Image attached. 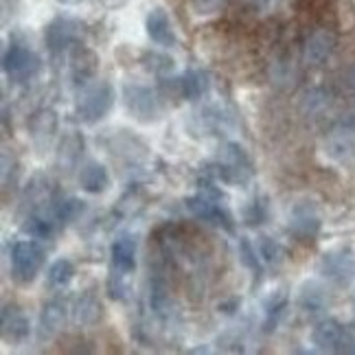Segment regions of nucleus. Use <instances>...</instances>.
I'll return each mask as SVG.
<instances>
[{
  "label": "nucleus",
  "mask_w": 355,
  "mask_h": 355,
  "mask_svg": "<svg viewBox=\"0 0 355 355\" xmlns=\"http://www.w3.org/2000/svg\"><path fill=\"white\" fill-rule=\"evenodd\" d=\"M187 207L202 222H209L213 226H224L226 230L233 228L228 213L222 209V204H220V193H217V191H213L211 184H207V189H204L202 193L189 198L187 200Z\"/></svg>",
  "instance_id": "nucleus-5"
},
{
  "label": "nucleus",
  "mask_w": 355,
  "mask_h": 355,
  "mask_svg": "<svg viewBox=\"0 0 355 355\" xmlns=\"http://www.w3.org/2000/svg\"><path fill=\"white\" fill-rule=\"evenodd\" d=\"M193 5L200 13H209L222 5V0H193Z\"/></svg>",
  "instance_id": "nucleus-30"
},
{
  "label": "nucleus",
  "mask_w": 355,
  "mask_h": 355,
  "mask_svg": "<svg viewBox=\"0 0 355 355\" xmlns=\"http://www.w3.org/2000/svg\"><path fill=\"white\" fill-rule=\"evenodd\" d=\"M29 132L31 139L37 147H44L51 143L53 134L58 132V114L51 110V107H44V110H37L31 121H29Z\"/></svg>",
  "instance_id": "nucleus-18"
},
{
  "label": "nucleus",
  "mask_w": 355,
  "mask_h": 355,
  "mask_svg": "<svg viewBox=\"0 0 355 355\" xmlns=\"http://www.w3.org/2000/svg\"><path fill=\"white\" fill-rule=\"evenodd\" d=\"M46 277H49L51 288L64 290V288H68V285H71V281L75 277V266L68 261V259H58V261L51 263Z\"/></svg>",
  "instance_id": "nucleus-21"
},
{
  "label": "nucleus",
  "mask_w": 355,
  "mask_h": 355,
  "mask_svg": "<svg viewBox=\"0 0 355 355\" xmlns=\"http://www.w3.org/2000/svg\"><path fill=\"white\" fill-rule=\"evenodd\" d=\"M53 230H55V222L46 220L42 215H31L29 220L22 224V233L33 239H49L53 235Z\"/></svg>",
  "instance_id": "nucleus-24"
},
{
  "label": "nucleus",
  "mask_w": 355,
  "mask_h": 355,
  "mask_svg": "<svg viewBox=\"0 0 355 355\" xmlns=\"http://www.w3.org/2000/svg\"><path fill=\"white\" fill-rule=\"evenodd\" d=\"M110 261L114 272L130 277L136 270V241L132 237H119L110 245Z\"/></svg>",
  "instance_id": "nucleus-16"
},
{
  "label": "nucleus",
  "mask_w": 355,
  "mask_h": 355,
  "mask_svg": "<svg viewBox=\"0 0 355 355\" xmlns=\"http://www.w3.org/2000/svg\"><path fill=\"white\" fill-rule=\"evenodd\" d=\"M334 49H336V35L331 31L327 29L313 31L303 46V60L309 66H320L331 58Z\"/></svg>",
  "instance_id": "nucleus-13"
},
{
  "label": "nucleus",
  "mask_w": 355,
  "mask_h": 355,
  "mask_svg": "<svg viewBox=\"0 0 355 355\" xmlns=\"http://www.w3.org/2000/svg\"><path fill=\"white\" fill-rule=\"evenodd\" d=\"M35 68H37V60H35V55L29 49H24L20 44H11L5 51V55H3V71L9 77H13V79L29 77L35 71Z\"/></svg>",
  "instance_id": "nucleus-12"
},
{
  "label": "nucleus",
  "mask_w": 355,
  "mask_h": 355,
  "mask_svg": "<svg viewBox=\"0 0 355 355\" xmlns=\"http://www.w3.org/2000/svg\"><path fill=\"white\" fill-rule=\"evenodd\" d=\"M66 300L64 298H51L44 303L42 311H40V320H37V338L40 340H51L55 338L62 327L66 322Z\"/></svg>",
  "instance_id": "nucleus-10"
},
{
  "label": "nucleus",
  "mask_w": 355,
  "mask_h": 355,
  "mask_svg": "<svg viewBox=\"0 0 355 355\" xmlns=\"http://www.w3.org/2000/svg\"><path fill=\"white\" fill-rule=\"evenodd\" d=\"M0 331H3L5 343L22 345L31 334L29 316H26V313L18 305H5L3 307V318H0Z\"/></svg>",
  "instance_id": "nucleus-8"
},
{
  "label": "nucleus",
  "mask_w": 355,
  "mask_h": 355,
  "mask_svg": "<svg viewBox=\"0 0 355 355\" xmlns=\"http://www.w3.org/2000/svg\"><path fill=\"white\" fill-rule=\"evenodd\" d=\"M114 105V90L107 81H94V84H86L81 88L75 114L84 123H97L101 121Z\"/></svg>",
  "instance_id": "nucleus-1"
},
{
  "label": "nucleus",
  "mask_w": 355,
  "mask_h": 355,
  "mask_svg": "<svg viewBox=\"0 0 355 355\" xmlns=\"http://www.w3.org/2000/svg\"><path fill=\"white\" fill-rule=\"evenodd\" d=\"M44 40H46V46L53 55L71 51L79 40V26L68 18H58L46 26Z\"/></svg>",
  "instance_id": "nucleus-9"
},
{
  "label": "nucleus",
  "mask_w": 355,
  "mask_h": 355,
  "mask_svg": "<svg viewBox=\"0 0 355 355\" xmlns=\"http://www.w3.org/2000/svg\"><path fill=\"white\" fill-rule=\"evenodd\" d=\"M79 184L86 193L99 196L105 193L110 189V173L101 165V162H86L84 167L79 169Z\"/></svg>",
  "instance_id": "nucleus-17"
},
{
  "label": "nucleus",
  "mask_w": 355,
  "mask_h": 355,
  "mask_svg": "<svg viewBox=\"0 0 355 355\" xmlns=\"http://www.w3.org/2000/svg\"><path fill=\"white\" fill-rule=\"evenodd\" d=\"M167 81H169V84H165V86H167V90L173 94V97H180V99H187V101H196L209 90L207 75L200 73V71H189L182 77L167 79Z\"/></svg>",
  "instance_id": "nucleus-11"
},
{
  "label": "nucleus",
  "mask_w": 355,
  "mask_h": 355,
  "mask_svg": "<svg viewBox=\"0 0 355 355\" xmlns=\"http://www.w3.org/2000/svg\"><path fill=\"white\" fill-rule=\"evenodd\" d=\"M68 66H71V77L77 86H86L97 77L99 71V55L88 46L75 44L68 51Z\"/></svg>",
  "instance_id": "nucleus-7"
},
{
  "label": "nucleus",
  "mask_w": 355,
  "mask_h": 355,
  "mask_svg": "<svg viewBox=\"0 0 355 355\" xmlns=\"http://www.w3.org/2000/svg\"><path fill=\"white\" fill-rule=\"evenodd\" d=\"M123 101H125V107L130 110V114L136 116V121H141V123L158 121L162 114L158 97L145 86L128 84L125 88H123Z\"/></svg>",
  "instance_id": "nucleus-6"
},
{
  "label": "nucleus",
  "mask_w": 355,
  "mask_h": 355,
  "mask_svg": "<svg viewBox=\"0 0 355 355\" xmlns=\"http://www.w3.org/2000/svg\"><path fill=\"white\" fill-rule=\"evenodd\" d=\"M290 233L303 243H309L318 237L320 233V220L318 215L313 213L311 207L307 204H300V207L294 209L292 220H290Z\"/></svg>",
  "instance_id": "nucleus-14"
},
{
  "label": "nucleus",
  "mask_w": 355,
  "mask_h": 355,
  "mask_svg": "<svg viewBox=\"0 0 355 355\" xmlns=\"http://www.w3.org/2000/svg\"><path fill=\"white\" fill-rule=\"evenodd\" d=\"M257 250L266 263H279L281 261V245L275 239H270L268 235H261L257 239Z\"/></svg>",
  "instance_id": "nucleus-28"
},
{
  "label": "nucleus",
  "mask_w": 355,
  "mask_h": 355,
  "mask_svg": "<svg viewBox=\"0 0 355 355\" xmlns=\"http://www.w3.org/2000/svg\"><path fill=\"white\" fill-rule=\"evenodd\" d=\"M259 250H257V245H252L248 239L245 237H241L239 239V259H241V263L248 268L252 275L257 277V279H261V275H263V266H261V261H259Z\"/></svg>",
  "instance_id": "nucleus-26"
},
{
  "label": "nucleus",
  "mask_w": 355,
  "mask_h": 355,
  "mask_svg": "<svg viewBox=\"0 0 355 355\" xmlns=\"http://www.w3.org/2000/svg\"><path fill=\"white\" fill-rule=\"evenodd\" d=\"M44 266V248L37 241L20 239L11 245V279L18 285H29Z\"/></svg>",
  "instance_id": "nucleus-2"
},
{
  "label": "nucleus",
  "mask_w": 355,
  "mask_h": 355,
  "mask_svg": "<svg viewBox=\"0 0 355 355\" xmlns=\"http://www.w3.org/2000/svg\"><path fill=\"white\" fill-rule=\"evenodd\" d=\"M60 3H62V5H77L79 0H60Z\"/></svg>",
  "instance_id": "nucleus-31"
},
{
  "label": "nucleus",
  "mask_w": 355,
  "mask_h": 355,
  "mask_svg": "<svg viewBox=\"0 0 355 355\" xmlns=\"http://www.w3.org/2000/svg\"><path fill=\"white\" fill-rule=\"evenodd\" d=\"M81 149H84V139L77 132H71L60 145V162L66 167H75L81 156Z\"/></svg>",
  "instance_id": "nucleus-22"
},
{
  "label": "nucleus",
  "mask_w": 355,
  "mask_h": 355,
  "mask_svg": "<svg viewBox=\"0 0 355 355\" xmlns=\"http://www.w3.org/2000/svg\"><path fill=\"white\" fill-rule=\"evenodd\" d=\"M324 275L338 281L347 283L353 277V259L349 254H327L324 257Z\"/></svg>",
  "instance_id": "nucleus-20"
},
{
  "label": "nucleus",
  "mask_w": 355,
  "mask_h": 355,
  "mask_svg": "<svg viewBox=\"0 0 355 355\" xmlns=\"http://www.w3.org/2000/svg\"><path fill=\"white\" fill-rule=\"evenodd\" d=\"M145 29H147L149 40L156 42L158 46H173L175 44V31H173V24H171L165 9L149 11L147 20H145Z\"/></svg>",
  "instance_id": "nucleus-15"
},
{
  "label": "nucleus",
  "mask_w": 355,
  "mask_h": 355,
  "mask_svg": "<svg viewBox=\"0 0 355 355\" xmlns=\"http://www.w3.org/2000/svg\"><path fill=\"white\" fill-rule=\"evenodd\" d=\"M143 66L147 71H152L154 75H167L173 71V60L162 55V53H145Z\"/></svg>",
  "instance_id": "nucleus-27"
},
{
  "label": "nucleus",
  "mask_w": 355,
  "mask_h": 355,
  "mask_svg": "<svg viewBox=\"0 0 355 355\" xmlns=\"http://www.w3.org/2000/svg\"><path fill=\"white\" fill-rule=\"evenodd\" d=\"M220 175L230 184H243L254 175V165L248 152L237 145L228 143L220 154Z\"/></svg>",
  "instance_id": "nucleus-4"
},
{
  "label": "nucleus",
  "mask_w": 355,
  "mask_h": 355,
  "mask_svg": "<svg viewBox=\"0 0 355 355\" xmlns=\"http://www.w3.org/2000/svg\"><path fill=\"white\" fill-rule=\"evenodd\" d=\"M311 343L320 351L329 353H355V334L338 320H322L313 327Z\"/></svg>",
  "instance_id": "nucleus-3"
},
{
  "label": "nucleus",
  "mask_w": 355,
  "mask_h": 355,
  "mask_svg": "<svg viewBox=\"0 0 355 355\" xmlns=\"http://www.w3.org/2000/svg\"><path fill=\"white\" fill-rule=\"evenodd\" d=\"M84 202L77 200V198H66V200H60L55 202V207H53V215H55L58 222H75L77 217L84 213Z\"/></svg>",
  "instance_id": "nucleus-25"
},
{
  "label": "nucleus",
  "mask_w": 355,
  "mask_h": 355,
  "mask_svg": "<svg viewBox=\"0 0 355 355\" xmlns=\"http://www.w3.org/2000/svg\"><path fill=\"white\" fill-rule=\"evenodd\" d=\"M149 307L154 309V313H158L160 318H167L171 313V307H173V300L167 292V288L162 283H154L152 290H149Z\"/></svg>",
  "instance_id": "nucleus-23"
},
{
  "label": "nucleus",
  "mask_w": 355,
  "mask_h": 355,
  "mask_svg": "<svg viewBox=\"0 0 355 355\" xmlns=\"http://www.w3.org/2000/svg\"><path fill=\"white\" fill-rule=\"evenodd\" d=\"M300 303H303V307L307 311H318L324 305V298L320 296L318 290H313V292H305L303 298H300Z\"/></svg>",
  "instance_id": "nucleus-29"
},
{
  "label": "nucleus",
  "mask_w": 355,
  "mask_h": 355,
  "mask_svg": "<svg viewBox=\"0 0 355 355\" xmlns=\"http://www.w3.org/2000/svg\"><path fill=\"white\" fill-rule=\"evenodd\" d=\"M103 316V305L101 300L94 296L92 292H86L81 294L77 300H75V307H73V318L77 324H84V327H90V324H97Z\"/></svg>",
  "instance_id": "nucleus-19"
}]
</instances>
